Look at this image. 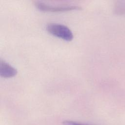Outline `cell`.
Returning a JSON list of instances; mask_svg holds the SVG:
<instances>
[{"mask_svg": "<svg viewBox=\"0 0 125 125\" xmlns=\"http://www.w3.org/2000/svg\"><path fill=\"white\" fill-rule=\"evenodd\" d=\"M35 5L37 9L42 11L49 12H61L69 11L74 10H79L81 7L76 5H52L47 3L38 1Z\"/></svg>", "mask_w": 125, "mask_h": 125, "instance_id": "obj_2", "label": "cell"}, {"mask_svg": "<svg viewBox=\"0 0 125 125\" xmlns=\"http://www.w3.org/2000/svg\"><path fill=\"white\" fill-rule=\"evenodd\" d=\"M17 70L6 62L5 61L0 60V75L4 78H12L17 74Z\"/></svg>", "mask_w": 125, "mask_h": 125, "instance_id": "obj_3", "label": "cell"}, {"mask_svg": "<svg viewBox=\"0 0 125 125\" xmlns=\"http://www.w3.org/2000/svg\"><path fill=\"white\" fill-rule=\"evenodd\" d=\"M46 30L51 35L65 41L69 42L73 40V34L71 30L66 26L56 23L48 24Z\"/></svg>", "mask_w": 125, "mask_h": 125, "instance_id": "obj_1", "label": "cell"}, {"mask_svg": "<svg viewBox=\"0 0 125 125\" xmlns=\"http://www.w3.org/2000/svg\"><path fill=\"white\" fill-rule=\"evenodd\" d=\"M63 125H85L83 124H81L72 121H64L63 122Z\"/></svg>", "mask_w": 125, "mask_h": 125, "instance_id": "obj_4", "label": "cell"}]
</instances>
